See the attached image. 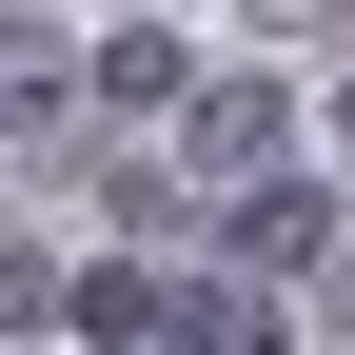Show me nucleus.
<instances>
[{
    "instance_id": "nucleus-1",
    "label": "nucleus",
    "mask_w": 355,
    "mask_h": 355,
    "mask_svg": "<svg viewBox=\"0 0 355 355\" xmlns=\"http://www.w3.org/2000/svg\"><path fill=\"white\" fill-rule=\"evenodd\" d=\"M79 316H99V336H217V296H178V277H99Z\"/></svg>"
}]
</instances>
